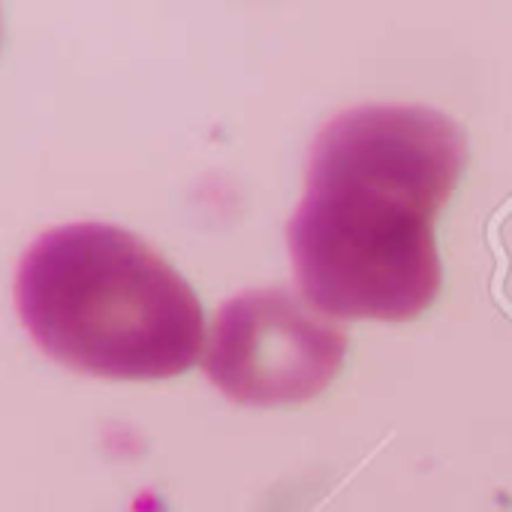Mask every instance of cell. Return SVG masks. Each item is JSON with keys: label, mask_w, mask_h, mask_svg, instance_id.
<instances>
[{"label": "cell", "mask_w": 512, "mask_h": 512, "mask_svg": "<svg viewBox=\"0 0 512 512\" xmlns=\"http://www.w3.org/2000/svg\"><path fill=\"white\" fill-rule=\"evenodd\" d=\"M464 133L422 106L335 115L290 220L302 296L326 317L404 323L440 293L434 220L464 172Z\"/></svg>", "instance_id": "6da1fadb"}, {"label": "cell", "mask_w": 512, "mask_h": 512, "mask_svg": "<svg viewBox=\"0 0 512 512\" xmlns=\"http://www.w3.org/2000/svg\"><path fill=\"white\" fill-rule=\"evenodd\" d=\"M16 311L55 362L103 380H166L205 353L193 287L139 235L109 223L46 229L22 253Z\"/></svg>", "instance_id": "7a4b0ae2"}, {"label": "cell", "mask_w": 512, "mask_h": 512, "mask_svg": "<svg viewBox=\"0 0 512 512\" xmlns=\"http://www.w3.org/2000/svg\"><path fill=\"white\" fill-rule=\"evenodd\" d=\"M347 332L287 290L229 299L202 356L208 380L235 404L281 407L317 398L341 371Z\"/></svg>", "instance_id": "3957f363"}]
</instances>
